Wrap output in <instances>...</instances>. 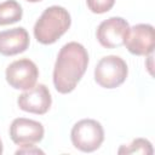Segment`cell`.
<instances>
[{
	"label": "cell",
	"instance_id": "obj_1",
	"mask_svg": "<svg viewBox=\"0 0 155 155\" xmlns=\"http://www.w3.org/2000/svg\"><path fill=\"white\" fill-rule=\"evenodd\" d=\"M88 65L86 48L75 41L65 44L58 52L54 69L53 84L59 93H70L81 80Z\"/></svg>",
	"mask_w": 155,
	"mask_h": 155
},
{
	"label": "cell",
	"instance_id": "obj_2",
	"mask_svg": "<svg viewBox=\"0 0 155 155\" xmlns=\"http://www.w3.org/2000/svg\"><path fill=\"white\" fill-rule=\"evenodd\" d=\"M71 18L69 12L62 6L47 7L34 25L35 39L44 45L56 42L70 27Z\"/></svg>",
	"mask_w": 155,
	"mask_h": 155
},
{
	"label": "cell",
	"instance_id": "obj_3",
	"mask_svg": "<svg viewBox=\"0 0 155 155\" xmlns=\"http://www.w3.org/2000/svg\"><path fill=\"white\" fill-rule=\"evenodd\" d=\"M70 138L76 149L84 153H91L97 150L103 143L104 130L97 120L84 119L73 126Z\"/></svg>",
	"mask_w": 155,
	"mask_h": 155
},
{
	"label": "cell",
	"instance_id": "obj_4",
	"mask_svg": "<svg viewBox=\"0 0 155 155\" xmlns=\"http://www.w3.org/2000/svg\"><path fill=\"white\" fill-rule=\"evenodd\" d=\"M128 69L126 62L119 56L103 57L94 68V80L104 88H115L127 78Z\"/></svg>",
	"mask_w": 155,
	"mask_h": 155
},
{
	"label": "cell",
	"instance_id": "obj_5",
	"mask_svg": "<svg viewBox=\"0 0 155 155\" xmlns=\"http://www.w3.org/2000/svg\"><path fill=\"white\" fill-rule=\"evenodd\" d=\"M38 78V67L28 58L15 61L6 68V81L16 90H30L35 86Z\"/></svg>",
	"mask_w": 155,
	"mask_h": 155
},
{
	"label": "cell",
	"instance_id": "obj_6",
	"mask_svg": "<svg viewBox=\"0 0 155 155\" xmlns=\"http://www.w3.org/2000/svg\"><path fill=\"white\" fill-rule=\"evenodd\" d=\"M130 25L121 17H110L103 21L96 31L97 40L103 47L115 48L124 45Z\"/></svg>",
	"mask_w": 155,
	"mask_h": 155
},
{
	"label": "cell",
	"instance_id": "obj_7",
	"mask_svg": "<svg viewBox=\"0 0 155 155\" xmlns=\"http://www.w3.org/2000/svg\"><path fill=\"white\" fill-rule=\"evenodd\" d=\"M124 45L132 54L147 56L153 53L155 46L154 27L144 23L136 24L128 29Z\"/></svg>",
	"mask_w": 155,
	"mask_h": 155
},
{
	"label": "cell",
	"instance_id": "obj_8",
	"mask_svg": "<svg viewBox=\"0 0 155 155\" xmlns=\"http://www.w3.org/2000/svg\"><path fill=\"white\" fill-rule=\"evenodd\" d=\"M51 103H52L51 93L48 88L42 84H39L31 87L30 90H27L25 92L19 94L17 99V104L19 109L39 115L47 113L51 107Z\"/></svg>",
	"mask_w": 155,
	"mask_h": 155
},
{
	"label": "cell",
	"instance_id": "obj_9",
	"mask_svg": "<svg viewBox=\"0 0 155 155\" xmlns=\"http://www.w3.org/2000/svg\"><path fill=\"white\" fill-rule=\"evenodd\" d=\"M44 126L39 121L25 117L15 119L10 126V137L19 145L38 143L44 138Z\"/></svg>",
	"mask_w": 155,
	"mask_h": 155
},
{
	"label": "cell",
	"instance_id": "obj_10",
	"mask_svg": "<svg viewBox=\"0 0 155 155\" xmlns=\"http://www.w3.org/2000/svg\"><path fill=\"white\" fill-rule=\"evenodd\" d=\"M29 47V34L19 27L0 31V53L2 56H15L24 52Z\"/></svg>",
	"mask_w": 155,
	"mask_h": 155
},
{
	"label": "cell",
	"instance_id": "obj_11",
	"mask_svg": "<svg viewBox=\"0 0 155 155\" xmlns=\"http://www.w3.org/2000/svg\"><path fill=\"white\" fill-rule=\"evenodd\" d=\"M22 16V6L16 0H6L0 2V25L13 24L21 21Z\"/></svg>",
	"mask_w": 155,
	"mask_h": 155
},
{
	"label": "cell",
	"instance_id": "obj_12",
	"mask_svg": "<svg viewBox=\"0 0 155 155\" xmlns=\"http://www.w3.org/2000/svg\"><path fill=\"white\" fill-rule=\"evenodd\" d=\"M153 151L154 150L151 143L144 138H137L132 140L131 144L122 145L117 150L119 154H145V155H151Z\"/></svg>",
	"mask_w": 155,
	"mask_h": 155
},
{
	"label": "cell",
	"instance_id": "obj_13",
	"mask_svg": "<svg viewBox=\"0 0 155 155\" xmlns=\"http://www.w3.org/2000/svg\"><path fill=\"white\" fill-rule=\"evenodd\" d=\"M87 7L93 13H105L115 4V0H86Z\"/></svg>",
	"mask_w": 155,
	"mask_h": 155
},
{
	"label": "cell",
	"instance_id": "obj_14",
	"mask_svg": "<svg viewBox=\"0 0 155 155\" xmlns=\"http://www.w3.org/2000/svg\"><path fill=\"white\" fill-rule=\"evenodd\" d=\"M23 148L22 149H18L17 151H16V154H31V153H34V154H44V151L42 150H40V149H38V148H33V149H30L29 147H30V144H25V145H22Z\"/></svg>",
	"mask_w": 155,
	"mask_h": 155
},
{
	"label": "cell",
	"instance_id": "obj_15",
	"mask_svg": "<svg viewBox=\"0 0 155 155\" xmlns=\"http://www.w3.org/2000/svg\"><path fill=\"white\" fill-rule=\"evenodd\" d=\"M25 1H29V2H39L41 0H25Z\"/></svg>",
	"mask_w": 155,
	"mask_h": 155
},
{
	"label": "cell",
	"instance_id": "obj_16",
	"mask_svg": "<svg viewBox=\"0 0 155 155\" xmlns=\"http://www.w3.org/2000/svg\"><path fill=\"white\" fill-rule=\"evenodd\" d=\"M2 153V143H1V139H0V154Z\"/></svg>",
	"mask_w": 155,
	"mask_h": 155
}]
</instances>
